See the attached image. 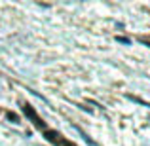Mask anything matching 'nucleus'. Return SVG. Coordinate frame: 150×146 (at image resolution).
<instances>
[{
    "mask_svg": "<svg viewBox=\"0 0 150 146\" xmlns=\"http://www.w3.org/2000/svg\"><path fill=\"white\" fill-rule=\"evenodd\" d=\"M59 146H76V144H74V142H70V140H67V139H63Z\"/></svg>",
    "mask_w": 150,
    "mask_h": 146,
    "instance_id": "obj_5",
    "label": "nucleus"
},
{
    "mask_svg": "<svg viewBox=\"0 0 150 146\" xmlns=\"http://www.w3.org/2000/svg\"><path fill=\"white\" fill-rule=\"evenodd\" d=\"M116 42H120V44H125V46L131 44V40H129V38H125V36H116Z\"/></svg>",
    "mask_w": 150,
    "mask_h": 146,
    "instance_id": "obj_4",
    "label": "nucleus"
},
{
    "mask_svg": "<svg viewBox=\"0 0 150 146\" xmlns=\"http://www.w3.org/2000/svg\"><path fill=\"white\" fill-rule=\"evenodd\" d=\"M143 44H146V46H150V42H148V40H144V38H143Z\"/></svg>",
    "mask_w": 150,
    "mask_h": 146,
    "instance_id": "obj_6",
    "label": "nucleus"
},
{
    "mask_svg": "<svg viewBox=\"0 0 150 146\" xmlns=\"http://www.w3.org/2000/svg\"><path fill=\"white\" fill-rule=\"evenodd\" d=\"M23 114H25L27 118H29L30 121H33V125L36 129H40V131H46V129H48V125H46V121L42 120L40 116H38L36 114V110L33 108V106L29 104V102H27V104H23Z\"/></svg>",
    "mask_w": 150,
    "mask_h": 146,
    "instance_id": "obj_1",
    "label": "nucleus"
},
{
    "mask_svg": "<svg viewBox=\"0 0 150 146\" xmlns=\"http://www.w3.org/2000/svg\"><path fill=\"white\" fill-rule=\"evenodd\" d=\"M44 137H46V140H48V142L55 144V146H59V144H61V140L65 139V137H63L59 131H55V129H46V131H44Z\"/></svg>",
    "mask_w": 150,
    "mask_h": 146,
    "instance_id": "obj_2",
    "label": "nucleus"
},
{
    "mask_svg": "<svg viewBox=\"0 0 150 146\" xmlns=\"http://www.w3.org/2000/svg\"><path fill=\"white\" fill-rule=\"evenodd\" d=\"M8 120H10L11 123H19V116L15 112H8Z\"/></svg>",
    "mask_w": 150,
    "mask_h": 146,
    "instance_id": "obj_3",
    "label": "nucleus"
}]
</instances>
